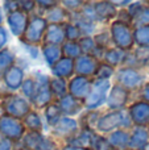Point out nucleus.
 I'll use <instances>...</instances> for the list:
<instances>
[{
    "mask_svg": "<svg viewBox=\"0 0 149 150\" xmlns=\"http://www.w3.org/2000/svg\"><path fill=\"white\" fill-rule=\"evenodd\" d=\"M131 125L132 121L129 119L128 112L121 109V111H111L106 115H102L98 120L95 129L99 132V134H102V133H108L110 134V133L119 129L126 130Z\"/></svg>",
    "mask_w": 149,
    "mask_h": 150,
    "instance_id": "obj_1",
    "label": "nucleus"
},
{
    "mask_svg": "<svg viewBox=\"0 0 149 150\" xmlns=\"http://www.w3.org/2000/svg\"><path fill=\"white\" fill-rule=\"evenodd\" d=\"M0 101L3 113L18 120H23L32 111V104L20 93H8L3 96Z\"/></svg>",
    "mask_w": 149,
    "mask_h": 150,
    "instance_id": "obj_2",
    "label": "nucleus"
},
{
    "mask_svg": "<svg viewBox=\"0 0 149 150\" xmlns=\"http://www.w3.org/2000/svg\"><path fill=\"white\" fill-rule=\"evenodd\" d=\"M33 79L36 82V87H34V92L32 95L29 103L38 109L45 108L50 103H53V95L50 92V87H49L50 78L45 74L36 73L33 75Z\"/></svg>",
    "mask_w": 149,
    "mask_h": 150,
    "instance_id": "obj_3",
    "label": "nucleus"
},
{
    "mask_svg": "<svg viewBox=\"0 0 149 150\" xmlns=\"http://www.w3.org/2000/svg\"><path fill=\"white\" fill-rule=\"evenodd\" d=\"M110 37L115 47L121 49L124 52H129L133 47V30L132 25L124 24L121 21L115 20L111 24L110 28Z\"/></svg>",
    "mask_w": 149,
    "mask_h": 150,
    "instance_id": "obj_4",
    "label": "nucleus"
},
{
    "mask_svg": "<svg viewBox=\"0 0 149 150\" xmlns=\"http://www.w3.org/2000/svg\"><path fill=\"white\" fill-rule=\"evenodd\" d=\"M46 28H48V23L40 15L29 16L28 26H26L25 32H24V34L21 36L20 40L28 46H36V45L42 42Z\"/></svg>",
    "mask_w": 149,
    "mask_h": 150,
    "instance_id": "obj_5",
    "label": "nucleus"
},
{
    "mask_svg": "<svg viewBox=\"0 0 149 150\" xmlns=\"http://www.w3.org/2000/svg\"><path fill=\"white\" fill-rule=\"evenodd\" d=\"M111 90L110 80H92L91 91L86 100L83 101V107L87 111H96L100 105L106 103L107 95Z\"/></svg>",
    "mask_w": 149,
    "mask_h": 150,
    "instance_id": "obj_6",
    "label": "nucleus"
},
{
    "mask_svg": "<svg viewBox=\"0 0 149 150\" xmlns=\"http://www.w3.org/2000/svg\"><path fill=\"white\" fill-rule=\"evenodd\" d=\"M25 128L23 121L8 115H0V136L12 142H17L25 134Z\"/></svg>",
    "mask_w": 149,
    "mask_h": 150,
    "instance_id": "obj_7",
    "label": "nucleus"
},
{
    "mask_svg": "<svg viewBox=\"0 0 149 150\" xmlns=\"http://www.w3.org/2000/svg\"><path fill=\"white\" fill-rule=\"evenodd\" d=\"M23 146L28 150H57V142L49 136L37 132H25Z\"/></svg>",
    "mask_w": 149,
    "mask_h": 150,
    "instance_id": "obj_8",
    "label": "nucleus"
},
{
    "mask_svg": "<svg viewBox=\"0 0 149 150\" xmlns=\"http://www.w3.org/2000/svg\"><path fill=\"white\" fill-rule=\"evenodd\" d=\"M91 86H92V80L90 78L75 75L67 83L69 95L83 103L86 100V98L89 96L90 91H91Z\"/></svg>",
    "mask_w": 149,
    "mask_h": 150,
    "instance_id": "obj_9",
    "label": "nucleus"
},
{
    "mask_svg": "<svg viewBox=\"0 0 149 150\" xmlns=\"http://www.w3.org/2000/svg\"><path fill=\"white\" fill-rule=\"evenodd\" d=\"M116 84L121 86L127 91L136 90L143 82V76L136 69L132 67H120L116 71Z\"/></svg>",
    "mask_w": 149,
    "mask_h": 150,
    "instance_id": "obj_10",
    "label": "nucleus"
},
{
    "mask_svg": "<svg viewBox=\"0 0 149 150\" xmlns=\"http://www.w3.org/2000/svg\"><path fill=\"white\" fill-rule=\"evenodd\" d=\"M129 99V91L123 88L121 86L115 84L111 87L110 92L106 99V104L111 111H121L127 105Z\"/></svg>",
    "mask_w": 149,
    "mask_h": 150,
    "instance_id": "obj_11",
    "label": "nucleus"
},
{
    "mask_svg": "<svg viewBox=\"0 0 149 150\" xmlns=\"http://www.w3.org/2000/svg\"><path fill=\"white\" fill-rule=\"evenodd\" d=\"M78 130H79V124L74 117L62 116L60 119V121L53 127V134L55 137L66 138V141H67L69 138L75 136L78 133Z\"/></svg>",
    "mask_w": 149,
    "mask_h": 150,
    "instance_id": "obj_12",
    "label": "nucleus"
},
{
    "mask_svg": "<svg viewBox=\"0 0 149 150\" xmlns=\"http://www.w3.org/2000/svg\"><path fill=\"white\" fill-rule=\"evenodd\" d=\"M128 115L132 124L136 127H148L149 125V103L135 101L128 108Z\"/></svg>",
    "mask_w": 149,
    "mask_h": 150,
    "instance_id": "obj_13",
    "label": "nucleus"
},
{
    "mask_svg": "<svg viewBox=\"0 0 149 150\" xmlns=\"http://www.w3.org/2000/svg\"><path fill=\"white\" fill-rule=\"evenodd\" d=\"M7 23L13 36L21 38V36L24 34L26 26H28L29 15H26L23 11L17 9L15 12L9 13V15H7Z\"/></svg>",
    "mask_w": 149,
    "mask_h": 150,
    "instance_id": "obj_14",
    "label": "nucleus"
},
{
    "mask_svg": "<svg viewBox=\"0 0 149 150\" xmlns=\"http://www.w3.org/2000/svg\"><path fill=\"white\" fill-rule=\"evenodd\" d=\"M98 63H99V61L92 58L91 55L82 54L81 57L74 59V74L84 78L94 76L95 70L98 67Z\"/></svg>",
    "mask_w": 149,
    "mask_h": 150,
    "instance_id": "obj_15",
    "label": "nucleus"
},
{
    "mask_svg": "<svg viewBox=\"0 0 149 150\" xmlns=\"http://www.w3.org/2000/svg\"><path fill=\"white\" fill-rule=\"evenodd\" d=\"M57 104L60 107L61 112H62V116H66V117H73V116H77L82 112V109L84 108L83 107V103L77 99H74L73 96H70L67 93L66 96L61 98L60 100H57Z\"/></svg>",
    "mask_w": 149,
    "mask_h": 150,
    "instance_id": "obj_16",
    "label": "nucleus"
},
{
    "mask_svg": "<svg viewBox=\"0 0 149 150\" xmlns=\"http://www.w3.org/2000/svg\"><path fill=\"white\" fill-rule=\"evenodd\" d=\"M66 41L65 38V29L63 24H48V28L45 30L42 44H50L61 46Z\"/></svg>",
    "mask_w": 149,
    "mask_h": 150,
    "instance_id": "obj_17",
    "label": "nucleus"
},
{
    "mask_svg": "<svg viewBox=\"0 0 149 150\" xmlns=\"http://www.w3.org/2000/svg\"><path fill=\"white\" fill-rule=\"evenodd\" d=\"M24 70L20 67V66L13 65L11 69H8L5 71V74L3 75V82L7 86L8 90L11 91H16L21 87L24 82Z\"/></svg>",
    "mask_w": 149,
    "mask_h": 150,
    "instance_id": "obj_18",
    "label": "nucleus"
},
{
    "mask_svg": "<svg viewBox=\"0 0 149 150\" xmlns=\"http://www.w3.org/2000/svg\"><path fill=\"white\" fill-rule=\"evenodd\" d=\"M149 140V133L147 128L143 127H136L132 133H129V142H128V149L129 150H143L148 145Z\"/></svg>",
    "mask_w": 149,
    "mask_h": 150,
    "instance_id": "obj_19",
    "label": "nucleus"
},
{
    "mask_svg": "<svg viewBox=\"0 0 149 150\" xmlns=\"http://www.w3.org/2000/svg\"><path fill=\"white\" fill-rule=\"evenodd\" d=\"M52 73L54 78L60 79H70L74 75V61L70 58L62 57L57 63L52 66Z\"/></svg>",
    "mask_w": 149,
    "mask_h": 150,
    "instance_id": "obj_20",
    "label": "nucleus"
},
{
    "mask_svg": "<svg viewBox=\"0 0 149 150\" xmlns=\"http://www.w3.org/2000/svg\"><path fill=\"white\" fill-rule=\"evenodd\" d=\"M40 16L42 18H45V21L48 24H65L67 23V18H69V13L60 4L50 8V9L41 11Z\"/></svg>",
    "mask_w": 149,
    "mask_h": 150,
    "instance_id": "obj_21",
    "label": "nucleus"
},
{
    "mask_svg": "<svg viewBox=\"0 0 149 150\" xmlns=\"http://www.w3.org/2000/svg\"><path fill=\"white\" fill-rule=\"evenodd\" d=\"M94 133H95V130H90V129H86V128H79L78 133L67 140V144L69 145L77 146V148L84 149V150H90Z\"/></svg>",
    "mask_w": 149,
    "mask_h": 150,
    "instance_id": "obj_22",
    "label": "nucleus"
},
{
    "mask_svg": "<svg viewBox=\"0 0 149 150\" xmlns=\"http://www.w3.org/2000/svg\"><path fill=\"white\" fill-rule=\"evenodd\" d=\"M108 145L112 150H127L129 142V133L127 130L119 129L107 136Z\"/></svg>",
    "mask_w": 149,
    "mask_h": 150,
    "instance_id": "obj_23",
    "label": "nucleus"
},
{
    "mask_svg": "<svg viewBox=\"0 0 149 150\" xmlns=\"http://www.w3.org/2000/svg\"><path fill=\"white\" fill-rule=\"evenodd\" d=\"M127 53L128 52H124L121 49H118V47H110L104 52L103 54V62L107 63L108 66L111 67H118V66H121L126 61V57H127Z\"/></svg>",
    "mask_w": 149,
    "mask_h": 150,
    "instance_id": "obj_24",
    "label": "nucleus"
},
{
    "mask_svg": "<svg viewBox=\"0 0 149 150\" xmlns=\"http://www.w3.org/2000/svg\"><path fill=\"white\" fill-rule=\"evenodd\" d=\"M92 4H94V9L98 16V20H111V18L116 17L118 8L111 1H95Z\"/></svg>",
    "mask_w": 149,
    "mask_h": 150,
    "instance_id": "obj_25",
    "label": "nucleus"
},
{
    "mask_svg": "<svg viewBox=\"0 0 149 150\" xmlns=\"http://www.w3.org/2000/svg\"><path fill=\"white\" fill-rule=\"evenodd\" d=\"M21 121H23V125L26 132L42 133V130H44V124H42L41 116H40L36 111H33V109H32Z\"/></svg>",
    "mask_w": 149,
    "mask_h": 150,
    "instance_id": "obj_26",
    "label": "nucleus"
},
{
    "mask_svg": "<svg viewBox=\"0 0 149 150\" xmlns=\"http://www.w3.org/2000/svg\"><path fill=\"white\" fill-rule=\"evenodd\" d=\"M41 52H42V55H44L45 62H46L50 67L62 58V50H61V46H57V45L42 44Z\"/></svg>",
    "mask_w": 149,
    "mask_h": 150,
    "instance_id": "obj_27",
    "label": "nucleus"
},
{
    "mask_svg": "<svg viewBox=\"0 0 149 150\" xmlns=\"http://www.w3.org/2000/svg\"><path fill=\"white\" fill-rule=\"evenodd\" d=\"M49 87H50V92L53 95V99H57V100H60L61 98H63V96H66L69 93L67 82L65 79L52 78L49 80Z\"/></svg>",
    "mask_w": 149,
    "mask_h": 150,
    "instance_id": "obj_28",
    "label": "nucleus"
},
{
    "mask_svg": "<svg viewBox=\"0 0 149 150\" xmlns=\"http://www.w3.org/2000/svg\"><path fill=\"white\" fill-rule=\"evenodd\" d=\"M44 115H45V120H46V122L50 127H54V125L60 121L61 117H62V112H61L57 101H53V103H50L48 107H45Z\"/></svg>",
    "mask_w": 149,
    "mask_h": 150,
    "instance_id": "obj_29",
    "label": "nucleus"
},
{
    "mask_svg": "<svg viewBox=\"0 0 149 150\" xmlns=\"http://www.w3.org/2000/svg\"><path fill=\"white\" fill-rule=\"evenodd\" d=\"M61 50H62V57L70 58L73 61L82 55L78 42H74V41H65L61 45Z\"/></svg>",
    "mask_w": 149,
    "mask_h": 150,
    "instance_id": "obj_30",
    "label": "nucleus"
},
{
    "mask_svg": "<svg viewBox=\"0 0 149 150\" xmlns=\"http://www.w3.org/2000/svg\"><path fill=\"white\" fill-rule=\"evenodd\" d=\"M15 61H16V57L11 50L8 49L0 50V78H3L5 71L15 65Z\"/></svg>",
    "mask_w": 149,
    "mask_h": 150,
    "instance_id": "obj_31",
    "label": "nucleus"
},
{
    "mask_svg": "<svg viewBox=\"0 0 149 150\" xmlns=\"http://www.w3.org/2000/svg\"><path fill=\"white\" fill-rule=\"evenodd\" d=\"M102 115L99 113L98 111H87L84 112V115H82L81 117V128H86V129L90 130H94L96 128L98 124V120Z\"/></svg>",
    "mask_w": 149,
    "mask_h": 150,
    "instance_id": "obj_32",
    "label": "nucleus"
},
{
    "mask_svg": "<svg viewBox=\"0 0 149 150\" xmlns=\"http://www.w3.org/2000/svg\"><path fill=\"white\" fill-rule=\"evenodd\" d=\"M133 42L137 46H149V26H137L135 29Z\"/></svg>",
    "mask_w": 149,
    "mask_h": 150,
    "instance_id": "obj_33",
    "label": "nucleus"
},
{
    "mask_svg": "<svg viewBox=\"0 0 149 150\" xmlns=\"http://www.w3.org/2000/svg\"><path fill=\"white\" fill-rule=\"evenodd\" d=\"M114 74H115V69L108 66L104 62H99L92 78H94V80H110V78Z\"/></svg>",
    "mask_w": 149,
    "mask_h": 150,
    "instance_id": "obj_34",
    "label": "nucleus"
},
{
    "mask_svg": "<svg viewBox=\"0 0 149 150\" xmlns=\"http://www.w3.org/2000/svg\"><path fill=\"white\" fill-rule=\"evenodd\" d=\"M78 45L81 47L82 54L84 55H92L98 47L94 41V37H81L78 40Z\"/></svg>",
    "mask_w": 149,
    "mask_h": 150,
    "instance_id": "obj_35",
    "label": "nucleus"
},
{
    "mask_svg": "<svg viewBox=\"0 0 149 150\" xmlns=\"http://www.w3.org/2000/svg\"><path fill=\"white\" fill-rule=\"evenodd\" d=\"M79 15H81L82 18H84V20L90 21V23H94L96 24L98 20V16L96 13H95V9H94V4L92 3H89V1H84L83 5H82L81 11H79Z\"/></svg>",
    "mask_w": 149,
    "mask_h": 150,
    "instance_id": "obj_36",
    "label": "nucleus"
},
{
    "mask_svg": "<svg viewBox=\"0 0 149 150\" xmlns=\"http://www.w3.org/2000/svg\"><path fill=\"white\" fill-rule=\"evenodd\" d=\"M132 54L137 66H149V46H137Z\"/></svg>",
    "mask_w": 149,
    "mask_h": 150,
    "instance_id": "obj_37",
    "label": "nucleus"
},
{
    "mask_svg": "<svg viewBox=\"0 0 149 150\" xmlns=\"http://www.w3.org/2000/svg\"><path fill=\"white\" fill-rule=\"evenodd\" d=\"M63 29H65V38L66 41H74L78 42V40L82 37L81 30L78 29V26H75L73 23L67 21L63 24Z\"/></svg>",
    "mask_w": 149,
    "mask_h": 150,
    "instance_id": "obj_38",
    "label": "nucleus"
},
{
    "mask_svg": "<svg viewBox=\"0 0 149 150\" xmlns=\"http://www.w3.org/2000/svg\"><path fill=\"white\" fill-rule=\"evenodd\" d=\"M90 150H111V148H110V145H108L107 138H106L104 136L95 132L94 136H92Z\"/></svg>",
    "mask_w": 149,
    "mask_h": 150,
    "instance_id": "obj_39",
    "label": "nucleus"
},
{
    "mask_svg": "<svg viewBox=\"0 0 149 150\" xmlns=\"http://www.w3.org/2000/svg\"><path fill=\"white\" fill-rule=\"evenodd\" d=\"M94 41L95 44H96L98 47H100V49L103 50H107L110 49V45L112 44V41H111V37H110V33H107V32H100V33H96L94 37Z\"/></svg>",
    "mask_w": 149,
    "mask_h": 150,
    "instance_id": "obj_40",
    "label": "nucleus"
},
{
    "mask_svg": "<svg viewBox=\"0 0 149 150\" xmlns=\"http://www.w3.org/2000/svg\"><path fill=\"white\" fill-rule=\"evenodd\" d=\"M34 87H36V82H34L33 78H26L24 79L23 84H21V92H23V96L28 100H31L32 95L34 92Z\"/></svg>",
    "mask_w": 149,
    "mask_h": 150,
    "instance_id": "obj_41",
    "label": "nucleus"
},
{
    "mask_svg": "<svg viewBox=\"0 0 149 150\" xmlns=\"http://www.w3.org/2000/svg\"><path fill=\"white\" fill-rule=\"evenodd\" d=\"M83 3L84 1H81V0H65V1L60 3V5L67 13H75V12H79V11H81Z\"/></svg>",
    "mask_w": 149,
    "mask_h": 150,
    "instance_id": "obj_42",
    "label": "nucleus"
},
{
    "mask_svg": "<svg viewBox=\"0 0 149 150\" xmlns=\"http://www.w3.org/2000/svg\"><path fill=\"white\" fill-rule=\"evenodd\" d=\"M133 23H136L139 26H149V7L143 8V11L133 20Z\"/></svg>",
    "mask_w": 149,
    "mask_h": 150,
    "instance_id": "obj_43",
    "label": "nucleus"
},
{
    "mask_svg": "<svg viewBox=\"0 0 149 150\" xmlns=\"http://www.w3.org/2000/svg\"><path fill=\"white\" fill-rule=\"evenodd\" d=\"M143 8H144L143 3H129L128 8H127V12H128V15L131 16L132 23H133V20L139 16V13L143 11Z\"/></svg>",
    "mask_w": 149,
    "mask_h": 150,
    "instance_id": "obj_44",
    "label": "nucleus"
},
{
    "mask_svg": "<svg viewBox=\"0 0 149 150\" xmlns=\"http://www.w3.org/2000/svg\"><path fill=\"white\" fill-rule=\"evenodd\" d=\"M17 3H18V9L25 12L26 15H29V13L33 12V11L37 8L34 0H23V1H17Z\"/></svg>",
    "mask_w": 149,
    "mask_h": 150,
    "instance_id": "obj_45",
    "label": "nucleus"
},
{
    "mask_svg": "<svg viewBox=\"0 0 149 150\" xmlns=\"http://www.w3.org/2000/svg\"><path fill=\"white\" fill-rule=\"evenodd\" d=\"M58 4H60V3L55 1V0H38V1H36L37 9H40V11L50 9V8L55 7V5H58Z\"/></svg>",
    "mask_w": 149,
    "mask_h": 150,
    "instance_id": "obj_46",
    "label": "nucleus"
},
{
    "mask_svg": "<svg viewBox=\"0 0 149 150\" xmlns=\"http://www.w3.org/2000/svg\"><path fill=\"white\" fill-rule=\"evenodd\" d=\"M3 9L7 12V15L15 12V11L18 9V3L17 1H11V0H7V1H3Z\"/></svg>",
    "mask_w": 149,
    "mask_h": 150,
    "instance_id": "obj_47",
    "label": "nucleus"
},
{
    "mask_svg": "<svg viewBox=\"0 0 149 150\" xmlns=\"http://www.w3.org/2000/svg\"><path fill=\"white\" fill-rule=\"evenodd\" d=\"M7 44H8V33L5 30V28H3V25H0V50L4 49Z\"/></svg>",
    "mask_w": 149,
    "mask_h": 150,
    "instance_id": "obj_48",
    "label": "nucleus"
},
{
    "mask_svg": "<svg viewBox=\"0 0 149 150\" xmlns=\"http://www.w3.org/2000/svg\"><path fill=\"white\" fill-rule=\"evenodd\" d=\"M0 150H13V142L0 136Z\"/></svg>",
    "mask_w": 149,
    "mask_h": 150,
    "instance_id": "obj_49",
    "label": "nucleus"
},
{
    "mask_svg": "<svg viewBox=\"0 0 149 150\" xmlns=\"http://www.w3.org/2000/svg\"><path fill=\"white\" fill-rule=\"evenodd\" d=\"M141 96H143V101L149 103V83H147V84L144 86L143 92H141Z\"/></svg>",
    "mask_w": 149,
    "mask_h": 150,
    "instance_id": "obj_50",
    "label": "nucleus"
},
{
    "mask_svg": "<svg viewBox=\"0 0 149 150\" xmlns=\"http://www.w3.org/2000/svg\"><path fill=\"white\" fill-rule=\"evenodd\" d=\"M61 150H84V149H81V148H77V146H73V145H69V144H66V145L63 146Z\"/></svg>",
    "mask_w": 149,
    "mask_h": 150,
    "instance_id": "obj_51",
    "label": "nucleus"
},
{
    "mask_svg": "<svg viewBox=\"0 0 149 150\" xmlns=\"http://www.w3.org/2000/svg\"><path fill=\"white\" fill-rule=\"evenodd\" d=\"M3 18H4L3 17V9H1V7H0V25L3 24Z\"/></svg>",
    "mask_w": 149,
    "mask_h": 150,
    "instance_id": "obj_52",
    "label": "nucleus"
},
{
    "mask_svg": "<svg viewBox=\"0 0 149 150\" xmlns=\"http://www.w3.org/2000/svg\"><path fill=\"white\" fill-rule=\"evenodd\" d=\"M13 150H28V149H25V148L23 146V144H21L20 148H15V145H13Z\"/></svg>",
    "mask_w": 149,
    "mask_h": 150,
    "instance_id": "obj_53",
    "label": "nucleus"
},
{
    "mask_svg": "<svg viewBox=\"0 0 149 150\" xmlns=\"http://www.w3.org/2000/svg\"><path fill=\"white\" fill-rule=\"evenodd\" d=\"M143 150H149V144H148V145H147V146H145V148H144V149H143Z\"/></svg>",
    "mask_w": 149,
    "mask_h": 150,
    "instance_id": "obj_54",
    "label": "nucleus"
},
{
    "mask_svg": "<svg viewBox=\"0 0 149 150\" xmlns=\"http://www.w3.org/2000/svg\"><path fill=\"white\" fill-rule=\"evenodd\" d=\"M0 99H1V96H0Z\"/></svg>",
    "mask_w": 149,
    "mask_h": 150,
    "instance_id": "obj_55",
    "label": "nucleus"
},
{
    "mask_svg": "<svg viewBox=\"0 0 149 150\" xmlns=\"http://www.w3.org/2000/svg\"><path fill=\"white\" fill-rule=\"evenodd\" d=\"M127 150H129V149H127Z\"/></svg>",
    "mask_w": 149,
    "mask_h": 150,
    "instance_id": "obj_56",
    "label": "nucleus"
},
{
    "mask_svg": "<svg viewBox=\"0 0 149 150\" xmlns=\"http://www.w3.org/2000/svg\"><path fill=\"white\" fill-rule=\"evenodd\" d=\"M111 150H112V149H111Z\"/></svg>",
    "mask_w": 149,
    "mask_h": 150,
    "instance_id": "obj_57",
    "label": "nucleus"
}]
</instances>
